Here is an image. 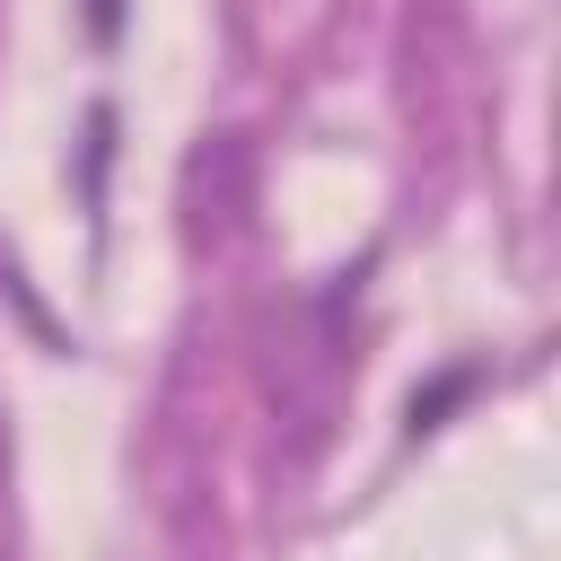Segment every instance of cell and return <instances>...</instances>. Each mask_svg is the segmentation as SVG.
<instances>
[{
	"mask_svg": "<svg viewBox=\"0 0 561 561\" xmlns=\"http://www.w3.org/2000/svg\"><path fill=\"white\" fill-rule=\"evenodd\" d=\"M96 35H114V0H96Z\"/></svg>",
	"mask_w": 561,
	"mask_h": 561,
	"instance_id": "3",
	"label": "cell"
},
{
	"mask_svg": "<svg viewBox=\"0 0 561 561\" xmlns=\"http://www.w3.org/2000/svg\"><path fill=\"white\" fill-rule=\"evenodd\" d=\"M175 210H184V237L202 254L237 245L245 219H254V140L245 131H202L184 175H175Z\"/></svg>",
	"mask_w": 561,
	"mask_h": 561,
	"instance_id": "1",
	"label": "cell"
},
{
	"mask_svg": "<svg viewBox=\"0 0 561 561\" xmlns=\"http://www.w3.org/2000/svg\"><path fill=\"white\" fill-rule=\"evenodd\" d=\"M9 465H18V438H9V412H0V491H9Z\"/></svg>",
	"mask_w": 561,
	"mask_h": 561,
	"instance_id": "2",
	"label": "cell"
}]
</instances>
